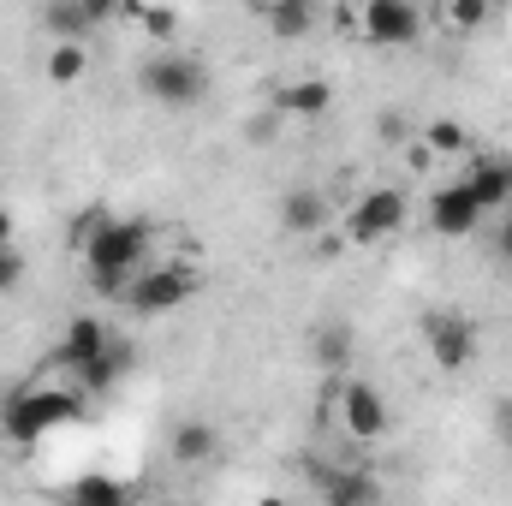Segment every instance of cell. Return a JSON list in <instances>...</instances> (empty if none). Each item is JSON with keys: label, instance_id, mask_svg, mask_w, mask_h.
Returning a JSON list of instances; mask_svg holds the SVG:
<instances>
[{"label": "cell", "instance_id": "6da1fadb", "mask_svg": "<svg viewBox=\"0 0 512 506\" xmlns=\"http://www.w3.org/2000/svg\"><path fill=\"white\" fill-rule=\"evenodd\" d=\"M78 251L90 262V286H96L102 298H126V280L149 262V251H155V233H149V221H137V215H126V221L108 215Z\"/></svg>", "mask_w": 512, "mask_h": 506}, {"label": "cell", "instance_id": "7a4b0ae2", "mask_svg": "<svg viewBox=\"0 0 512 506\" xmlns=\"http://www.w3.org/2000/svg\"><path fill=\"white\" fill-rule=\"evenodd\" d=\"M84 399H90L84 387H78V393H66V387H30V393L6 399L0 429H6V441L30 447V441H42L48 429H60V423H72V417H84Z\"/></svg>", "mask_w": 512, "mask_h": 506}, {"label": "cell", "instance_id": "3957f363", "mask_svg": "<svg viewBox=\"0 0 512 506\" xmlns=\"http://www.w3.org/2000/svg\"><path fill=\"white\" fill-rule=\"evenodd\" d=\"M191 292H197V274H191V268H179V262H143L126 280V298H120V304H126L131 316H167V310H179Z\"/></svg>", "mask_w": 512, "mask_h": 506}, {"label": "cell", "instance_id": "277c9868", "mask_svg": "<svg viewBox=\"0 0 512 506\" xmlns=\"http://www.w3.org/2000/svg\"><path fill=\"white\" fill-rule=\"evenodd\" d=\"M137 84H143V96L161 102V108H197L203 90H209L203 66L185 60V54H155V60H143V66H137Z\"/></svg>", "mask_w": 512, "mask_h": 506}, {"label": "cell", "instance_id": "5b68a950", "mask_svg": "<svg viewBox=\"0 0 512 506\" xmlns=\"http://www.w3.org/2000/svg\"><path fill=\"white\" fill-rule=\"evenodd\" d=\"M405 191H393V185H376V191H364L358 203H352V215H346V239L352 245H376L387 233H399L405 227Z\"/></svg>", "mask_w": 512, "mask_h": 506}, {"label": "cell", "instance_id": "8992f818", "mask_svg": "<svg viewBox=\"0 0 512 506\" xmlns=\"http://www.w3.org/2000/svg\"><path fill=\"white\" fill-rule=\"evenodd\" d=\"M334 405H340V423H346V435H352V441H382L387 423H393V417H387L382 387H376V381H364V376H346V381H340Z\"/></svg>", "mask_w": 512, "mask_h": 506}, {"label": "cell", "instance_id": "52a82bcc", "mask_svg": "<svg viewBox=\"0 0 512 506\" xmlns=\"http://www.w3.org/2000/svg\"><path fill=\"white\" fill-rule=\"evenodd\" d=\"M358 36L376 48H411L423 36V12L411 0H364L358 12Z\"/></svg>", "mask_w": 512, "mask_h": 506}, {"label": "cell", "instance_id": "ba28073f", "mask_svg": "<svg viewBox=\"0 0 512 506\" xmlns=\"http://www.w3.org/2000/svg\"><path fill=\"white\" fill-rule=\"evenodd\" d=\"M483 221H489V209L477 203V191H471L465 179L447 185V191H435V203H429V227H435L441 239H471Z\"/></svg>", "mask_w": 512, "mask_h": 506}, {"label": "cell", "instance_id": "9c48e42d", "mask_svg": "<svg viewBox=\"0 0 512 506\" xmlns=\"http://www.w3.org/2000/svg\"><path fill=\"white\" fill-rule=\"evenodd\" d=\"M423 334H429V352H435L441 370H471V358H477V328H471V316L441 310V316L423 322Z\"/></svg>", "mask_w": 512, "mask_h": 506}, {"label": "cell", "instance_id": "30bf717a", "mask_svg": "<svg viewBox=\"0 0 512 506\" xmlns=\"http://www.w3.org/2000/svg\"><path fill=\"white\" fill-rule=\"evenodd\" d=\"M465 185L477 191V203H483L489 215H501L512 203V155H477V161L465 167Z\"/></svg>", "mask_w": 512, "mask_h": 506}, {"label": "cell", "instance_id": "8fae6325", "mask_svg": "<svg viewBox=\"0 0 512 506\" xmlns=\"http://www.w3.org/2000/svg\"><path fill=\"white\" fill-rule=\"evenodd\" d=\"M280 227H286L292 239H316V233L328 227V197H322V191L292 185V191L280 197Z\"/></svg>", "mask_w": 512, "mask_h": 506}, {"label": "cell", "instance_id": "7c38bea8", "mask_svg": "<svg viewBox=\"0 0 512 506\" xmlns=\"http://www.w3.org/2000/svg\"><path fill=\"white\" fill-rule=\"evenodd\" d=\"M114 334L96 322V316H72L66 322V334H60V352H54V364H66V370H84L90 358H102V346H108Z\"/></svg>", "mask_w": 512, "mask_h": 506}, {"label": "cell", "instance_id": "4fadbf2b", "mask_svg": "<svg viewBox=\"0 0 512 506\" xmlns=\"http://www.w3.org/2000/svg\"><path fill=\"white\" fill-rule=\"evenodd\" d=\"M126 370H131V340H108L102 358H90V364L72 370V376H78V387H84L90 399H102V393H114V387L126 381Z\"/></svg>", "mask_w": 512, "mask_h": 506}, {"label": "cell", "instance_id": "5bb4252c", "mask_svg": "<svg viewBox=\"0 0 512 506\" xmlns=\"http://www.w3.org/2000/svg\"><path fill=\"white\" fill-rule=\"evenodd\" d=\"M316 489H322V501H334V506H370V501H382V483L370 477V471H316Z\"/></svg>", "mask_w": 512, "mask_h": 506}, {"label": "cell", "instance_id": "9a60e30c", "mask_svg": "<svg viewBox=\"0 0 512 506\" xmlns=\"http://www.w3.org/2000/svg\"><path fill=\"white\" fill-rule=\"evenodd\" d=\"M262 18H268L274 42H304L322 12H316V0H262Z\"/></svg>", "mask_w": 512, "mask_h": 506}, {"label": "cell", "instance_id": "2e32d148", "mask_svg": "<svg viewBox=\"0 0 512 506\" xmlns=\"http://www.w3.org/2000/svg\"><path fill=\"white\" fill-rule=\"evenodd\" d=\"M352 352H358L352 322H322V328H316V340H310V358H316L322 370H334V376H346V370H352Z\"/></svg>", "mask_w": 512, "mask_h": 506}, {"label": "cell", "instance_id": "e0dca14e", "mask_svg": "<svg viewBox=\"0 0 512 506\" xmlns=\"http://www.w3.org/2000/svg\"><path fill=\"white\" fill-rule=\"evenodd\" d=\"M221 453V429L215 423H203V417H191V423H179L173 429V459L185 465V471H197V465H209Z\"/></svg>", "mask_w": 512, "mask_h": 506}, {"label": "cell", "instance_id": "ac0fdd59", "mask_svg": "<svg viewBox=\"0 0 512 506\" xmlns=\"http://www.w3.org/2000/svg\"><path fill=\"white\" fill-rule=\"evenodd\" d=\"M328 108H334V90L322 78H292L280 90V114H292V120H322Z\"/></svg>", "mask_w": 512, "mask_h": 506}, {"label": "cell", "instance_id": "d6986e66", "mask_svg": "<svg viewBox=\"0 0 512 506\" xmlns=\"http://www.w3.org/2000/svg\"><path fill=\"white\" fill-rule=\"evenodd\" d=\"M42 30H48L54 42H84L96 24H90L84 0H48V6H42Z\"/></svg>", "mask_w": 512, "mask_h": 506}, {"label": "cell", "instance_id": "ffe728a7", "mask_svg": "<svg viewBox=\"0 0 512 506\" xmlns=\"http://www.w3.org/2000/svg\"><path fill=\"white\" fill-rule=\"evenodd\" d=\"M84 66H90V54H84V42H54V54H48V84H78L84 78Z\"/></svg>", "mask_w": 512, "mask_h": 506}, {"label": "cell", "instance_id": "44dd1931", "mask_svg": "<svg viewBox=\"0 0 512 506\" xmlns=\"http://www.w3.org/2000/svg\"><path fill=\"white\" fill-rule=\"evenodd\" d=\"M489 0H447V30H459V36H471V30H483L489 24Z\"/></svg>", "mask_w": 512, "mask_h": 506}, {"label": "cell", "instance_id": "7402d4cb", "mask_svg": "<svg viewBox=\"0 0 512 506\" xmlns=\"http://www.w3.org/2000/svg\"><path fill=\"white\" fill-rule=\"evenodd\" d=\"M423 149H429V155H459V149H465V126H459V120H429V126H423Z\"/></svg>", "mask_w": 512, "mask_h": 506}, {"label": "cell", "instance_id": "603a6c76", "mask_svg": "<svg viewBox=\"0 0 512 506\" xmlns=\"http://www.w3.org/2000/svg\"><path fill=\"white\" fill-rule=\"evenodd\" d=\"M72 495L78 501H126V483H114V477H78Z\"/></svg>", "mask_w": 512, "mask_h": 506}, {"label": "cell", "instance_id": "cb8c5ba5", "mask_svg": "<svg viewBox=\"0 0 512 506\" xmlns=\"http://www.w3.org/2000/svg\"><path fill=\"white\" fill-rule=\"evenodd\" d=\"M24 280V251H12V245H0V292H12Z\"/></svg>", "mask_w": 512, "mask_h": 506}, {"label": "cell", "instance_id": "d4e9b609", "mask_svg": "<svg viewBox=\"0 0 512 506\" xmlns=\"http://www.w3.org/2000/svg\"><path fill=\"white\" fill-rule=\"evenodd\" d=\"M495 256L512 268V203L501 209V221H495Z\"/></svg>", "mask_w": 512, "mask_h": 506}, {"label": "cell", "instance_id": "484cf974", "mask_svg": "<svg viewBox=\"0 0 512 506\" xmlns=\"http://www.w3.org/2000/svg\"><path fill=\"white\" fill-rule=\"evenodd\" d=\"M376 126H382V143H405V137H411V120H405V114H382Z\"/></svg>", "mask_w": 512, "mask_h": 506}, {"label": "cell", "instance_id": "4316f807", "mask_svg": "<svg viewBox=\"0 0 512 506\" xmlns=\"http://www.w3.org/2000/svg\"><path fill=\"white\" fill-rule=\"evenodd\" d=\"M84 12H90V24H108L120 12V0H84Z\"/></svg>", "mask_w": 512, "mask_h": 506}, {"label": "cell", "instance_id": "83f0119b", "mask_svg": "<svg viewBox=\"0 0 512 506\" xmlns=\"http://www.w3.org/2000/svg\"><path fill=\"white\" fill-rule=\"evenodd\" d=\"M149 30L167 36V30H173V6H155V12H149Z\"/></svg>", "mask_w": 512, "mask_h": 506}, {"label": "cell", "instance_id": "f1b7e54d", "mask_svg": "<svg viewBox=\"0 0 512 506\" xmlns=\"http://www.w3.org/2000/svg\"><path fill=\"white\" fill-rule=\"evenodd\" d=\"M501 441H507V453H512V405H501Z\"/></svg>", "mask_w": 512, "mask_h": 506}, {"label": "cell", "instance_id": "f546056e", "mask_svg": "<svg viewBox=\"0 0 512 506\" xmlns=\"http://www.w3.org/2000/svg\"><path fill=\"white\" fill-rule=\"evenodd\" d=\"M0 245H12V215L0 209Z\"/></svg>", "mask_w": 512, "mask_h": 506}, {"label": "cell", "instance_id": "4dcf8cb0", "mask_svg": "<svg viewBox=\"0 0 512 506\" xmlns=\"http://www.w3.org/2000/svg\"><path fill=\"white\" fill-rule=\"evenodd\" d=\"M489 6H512V0H489Z\"/></svg>", "mask_w": 512, "mask_h": 506}, {"label": "cell", "instance_id": "1f68e13d", "mask_svg": "<svg viewBox=\"0 0 512 506\" xmlns=\"http://www.w3.org/2000/svg\"><path fill=\"white\" fill-rule=\"evenodd\" d=\"M251 6H256V0H251Z\"/></svg>", "mask_w": 512, "mask_h": 506}]
</instances>
